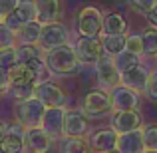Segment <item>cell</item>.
I'll use <instances>...</instances> for the list:
<instances>
[{
    "mask_svg": "<svg viewBox=\"0 0 157 153\" xmlns=\"http://www.w3.org/2000/svg\"><path fill=\"white\" fill-rule=\"evenodd\" d=\"M6 133H8V125L4 121H0V143H2L4 137H6Z\"/></svg>",
    "mask_w": 157,
    "mask_h": 153,
    "instance_id": "f35d334b",
    "label": "cell"
},
{
    "mask_svg": "<svg viewBox=\"0 0 157 153\" xmlns=\"http://www.w3.org/2000/svg\"><path fill=\"white\" fill-rule=\"evenodd\" d=\"M16 6H18V0H0V14H2V18L12 14L16 10Z\"/></svg>",
    "mask_w": 157,
    "mask_h": 153,
    "instance_id": "d590c367",
    "label": "cell"
},
{
    "mask_svg": "<svg viewBox=\"0 0 157 153\" xmlns=\"http://www.w3.org/2000/svg\"><path fill=\"white\" fill-rule=\"evenodd\" d=\"M117 139H119V135L115 129H100L92 135L90 143H92L94 151L105 153V151H111V149L117 147Z\"/></svg>",
    "mask_w": 157,
    "mask_h": 153,
    "instance_id": "e0dca14e",
    "label": "cell"
},
{
    "mask_svg": "<svg viewBox=\"0 0 157 153\" xmlns=\"http://www.w3.org/2000/svg\"><path fill=\"white\" fill-rule=\"evenodd\" d=\"M143 153H157V151H151V149H145V151H143Z\"/></svg>",
    "mask_w": 157,
    "mask_h": 153,
    "instance_id": "60d3db41",
    "label": "cell"
},
{
    "mask_svg": "<svg viewBox=\"0 0 157 153\" xmlns=\"http://www.w3.org/2000/svg\"><path fill=\"white\" fill-rule=\"evenodd\" d=\"M14 14L20 18L22 24H30L38 20V6H36V0H18V6H16Z\"/></svg>",
    "mask_w": 157,
    "mask_h": 153,
    "instance_id": "ffe728a7",
    "label": "cell"
},
{
    "mask_svg": "<svg viewBox=\"0 0 157 153\" xmlns=\"http://www.w3.org/2000/svg\"><path fill=\"white\" fill-rule=\"evenodd\" d=\"M36 6L40 24H50L60 18V0H36Z\"/></svg>",
    "mask_w": 157,
    "mask_h": 153,
    "instance_id": "ac0fdd59",
    "label": "cell"
},
{
    "mask_svg": "<svg viewBox=\"0 0 157 153\" xmlns=\"http://www.w3.org/2000/svg\"><path fill=\"white\" fill-rule=\"evenodd\" d=\"M0 22H2V14H0Z\"/></svg>",
    "mask_w": 157,
    "mask_h": 153,
    "instance_id": "ee69618b",
    "label": "cell"
},
{
    "mask_svg": "<svg viewBox=\"0 0 157 153\" xmlns=\"http://www.w3.org/2000/svg\"><path fill=\"white\" fill-rule=\"evenodd\" d=\"M153 10H155V12H157V2H155V8H153Z\"/></svg>",
    "mask_w": 157,
    "mask_h": 153,
    "instance_id": "7bdbcfd3",
    "label": "cell"
},
{
    "mask_svg": "<svg viewBox=\"0 0 157 153\" xmlns=\"http://www.w3.org/2000/svg\"><path fill=\"white\" fill-rule=\"evenodd\" d=\"M143 54L147 56H157V30L149 28L143 32Z\"/></svg>",
    "mask_w": 157,
    "mask_h": 153,
    "instance_id": "83f0119b",
    "label": "cell"
},
{
    "mask_svg": "<svg viewBox=\"0 0 157 153\" xmlns=\"http://www.w3.org/2000/svg\"><path fill=\"white\" fill-rule=\"evenodd\" d=\"M127 52H133V54H143V36L141 34H131L127 36V46H125Z\"/></svg>",
    "mask_w": 157,
    "mask_h": 153,
    "instance_id": "1f68e13d",
    "label": "cell"
},
{
    "mask_svg": "<svg viewBox=\"0 0 157 153\" xmlns=\"http://www.w3.org/2000/svg\"><path fill=\"white\" fill-rule=\"evenodd\" d=\"M18 62H34V60H44V52L38 44H20L16 48Z\"/></svg>",
    "mask_w": 157,
    "mask_h": 153,
    "instance_id": "603a6c76",
    "label": "cell"
},
{
    "mask_svg": "<svg viewBox=\"0 0 157 153\" xmlns=\"http://www.w3.org/2000/svg\"><path fill=\"white\" fill-rule=\"evenodd\" d=\"M16 38H18V34H16L14 30H10V28H8L4 22H0V50L14 48Z\"/></svg>",
    "mask_w": 157,
    "mask_h": 153,
    "instance_id": "4316f807",
    "label": "cell"
},
{
    "mask_svg": "<svg viewBox=\"0 0 157 153\" xmlns=\"http://www.w3.org/2000/svg\"><path fill=\"white\" fill-rule=\"evenodd\" d=\"M8 90H10V94L16 98V100H20V101L36 96V86H20V84H12Z\"/></svg>",
    "mask_w": 157,
    "mask_h": 153,
    "instance_id": "f1b7e54d",
    "label": "cell"
},
{
    "mask_svg": "<svg viewBox=\"0 0 157 153\" xmlns=\"http://www.w3.org/2000/svg\"><path fill=\"white\" fill-rule=\"evenodd\" d=\"M66 113L64 107H48L46 113H44V121H42V129L50 135L52 139H60L66 137L64 129H66Z\"/></svg>",
    "mask_w": 157,
    "mask_h": 153,
    "instance_id": "52a82bcc",
    "label": "cell"
},
{
    "mask_svg": "<svg viewBox=\"0 0 157 153\" xmlns=\"http://www.w3.org/2000/svg\"><path fill=\"white\" fill-rule=\"evenodd\" d=\"M117 149L121 153H143L145 151V139H143V129H133L127 133H119Z\"/></svg>",
    "mask_w": 157,
    "mask_h": 153,
    "instance_id": "4fadbf2b",
    "label": "cell"
},
{
    "mask_svg": "<svg viewBox=\"0 0 157 153\" xmlns=\"http://www.w3.org/2000/svg\"><path fill=\"white\" fill-rule=\"evenodd\" d=\"M54 139L42 127H32V129L24 131V145L28 153H48L52 147Z\"/></svg>",
    "mask_w": 157,
    "mask_h": 153,
    "instance_id": "8fae6325",
    "label": "cell"
},
{
    "mask_svg": "<svg viewBox=\"0 0 157 153\" xmlns=\"http://www.w3.org/2000/svg\"><path fill=\"white\" fill-rule=\"evenodd\" d=\"M2 22L6 24V26L10 28V30H14L16 34H18V32H20V28L24 26V24L20 22V18H18V16L14 14V12H12V14H8V16H4V18H2Z\"/></svg>",
    "mask_w": 157,
    "mask_h": 153,
    "instance_id": "e575fe53",
    "label": "cell"
},
{
    "mask_svg": "<svg viewBox=\"0 0 157 153\" xmlns=\"http://www.w3.org/2000/svg\"><path fill=\"white\" fill-rule=\"evenodd\" d=\"M143 139H145V147L147 149L157 151V125L143 127Z\"/></svg>",
    "mask_w": 157,
    "mask_h": 153,
    "instance_id": "4dcf8cb0",
    "label": "cell"
},
{
    "mask_svg": "<svg viewBox=\"0 0 157 153\" xmlns=\"http://www.w3.org/2000/svg\"><path fill=\"white\" fill-rule=\"evenodd\" d=\"M44 64L54 76H70L78 70L80 60L76 56V50L66 44V46H58L54 50H48L44 54Z\"/></svg>",
    "mask_w": 157,
    "mask_h": 153,
    "instance_id": "6da1fadb",
    "label": "cell"
},
{
    "mask_svg": "<svg viewBox=\"0 0 157 153\" xmlns=\"http://www.w3.org/2000/svg\"><path fill=\"white\" fill-rule=\"evenodd\" d=\"M105 153H121V151H119L117 147H115V149H111V151H105Z\"/></svg>",
    "mask_w": 157,
    "mask_h": 153,
    "instance_id": "ab89813d",
    "label": "cell"
},
{
    "mask_svg": "<svg viewBox=\"0 0 157 153\" xmlns=\"http://www.w3.org/2000/svg\"><path fill=\"white\" fill-rule=\"evenodd\" d=\"M40 32H42V24L36 22L24 24L18 32V42L20 44H38L40 42Z\"/></svg>",
    "mask_w": 157,
    "mask_h": 153,
    "instance_id": "7402d4cb",
    "label": "cell"
},
{
    "mask_svg": "<svg viewBox=\"0 0 157 153\" xmlns=\"http://www.w3.org/2000/svg\"><path fill=\"white\" fill-rule=\"evenodd\" d=\"M62 153H90V147L82 137H66Z\"/></svg>",
    "mask_w": 157,
    "mask_h": 153,
    "instance_id": "484cf974",
    "label": "cell"
},
{
    "mask_svg": "<svg viewBox=\"0 0 157 153\" xmlns=\"http://www.w3.org/2000/svg\"><path fill=\"white\" fill-rule=\"evenodd\" d=\"M101 44H104V52L111 54V56H117V54H121L125 50L127 36L125 34H104Z\"/></svg>",
    "mask_w": 157,
    "mask_h": 153,
    "instance_id": "44dd1931",
    "label": "cell"
},
{
    "mask_svg": "<svg viewBox=\"0 0 157 153\" xmlns=\"http://www.w3.org/2000/svg\"><path fill=\"white\" fill-rule=\"evenodd\" d=\"M96 76L100 86L104 88H115L117 84H121V74H119L117 66L111 58H101L96 64Z\"/></svg>",
    "mask_w": 157,
    "mask_h": 153,
    "instance_id": "7c38bea8",
    "label": "cell"
},
{
    "mask_svg": "<svg viewBox=\"0 0 157 153\" xmlns=\"http://www.w3.org/2000/svg\"><path fill=\"white\" fill-rule=\"evenodd\" d=\"M36 98L46 107H64V103H66L64 90L60 86L52 84V82H40L36 86Z\"/></svg>",
    "mask_w": 157,
    "mask_h": 153,
    "instance_id": "30bf717a",
    "label": "cell"
},
{
    "mask_svg": "<svg viewBox=\"0 0 157 153\" xmlns=\"http://www.w3.org/2000/svg\"><path fill=\"white\" fill-rule=\"evenodd\" d=\"M48 107L44 105L38 98H28V100L18 101L16 105V117H18V123L24 127V129H32V127H42L44 121V113H46Z\"/></svg>",
    "mask_w": 157,
    "mask_h": 153,
    "instance_id": "7a4b0ae2",
    "label": "cell"
},
{
    "mask_svg": "<svg viewBox=\"0 0 157 153\" xmlns=\"http://www.w3.org/2000/svg\"><path fill=\"white\" fill-rule=\"evenodd\" d=\"M111 125L117 133H127V131L139 129L141 125V115L137 109H129V111H117L111 119Z\"/></svg>",
    "mask_w": 157,
    "mask_h": 153,
    "instance_id": "5bb4252c",
    "label": "cell"
},
{
    "mask_svg": "<svg viewBox=\"0 0 157 153\" xmlns=\"http://www.w3.org/2000/svg\"><path fill=\"white\" fill-rule=\"evenodd\" d=\"M86 131H88V119L82 113H68L66 129H64L66 137H82Z\"/></svg>",
    "mask_w": 157,
    "mask_h": 153,
    "instance_id": "d6986e66",
    "label": "cell"
},
{
    "mask_svg": "<svg viewBox=\"0 0 157 153\" xmlns=\"http://www.w3.org/2000/svg\"><path fill=\"white\" fill-rule=\"evenodd\" d=\"M111 107L115 111H129V109H137L139 105V96L135 90L127 88L123 84H117L115 88H111Z\"/></svg>",
    "mask_w": 157,
    "mask_h": 153,
    "instance_id": "ba28073f",
    "label": "cell"
},
{
    "mask_svg": "<svg viewBox=\"0 0 157 153\" xmlns=\"http://www.w3.org/2000/svg\"><path fill=\"white\" fill-rule=\"evenodd\" d=\"M113 62H115V66H117L119 74H123V72H127V70L139 66V56H137V54H133V52L123 50L121 54H117V56L113 58Z\"/></svg>",
    "mask_w": 157,
    "mask_h": 153,
    "instance_id": "d4e9b609",
    "label": "cell"
},
{
    "mask_svg": "<svg viewBox=\"0 0 157 153\" xmlns=\"http://www.w3.org/2000/svg\"><path fill=\"white\" fill-rule=\"evenodd\" d=\"M76 30L82 36H100L104 32V16L101 10L94 4L80 8L76 14Z\"/></svg>",
    "mask_w": 157,
    "mask_h": 153,
    "instance_id": "277c9868",
    "label": "cell"
},
{
    "mask_svg": "<svg viewBox=\"0 0 157 153\" xmlns=\"http://www.w3.org/2000/svg\"><path fill=\"white\" fill-rule=\"evenodd\" d=\"M145 20H147V24H149V28L157 30V12H155V10L147 12V14H145Z\"/></svg>",
    "mask_w": 157,
    "mask_h": 153,
    "instance_id": "74e56055",
    "label": "cell"
},
{
    "mask_svg": "<svg viewBox=\"0 0 157 153\" xmlns=\"http://www.w3.org/2000/svg\"><path fill=\"white\" fill-rule=\"evenodd\" d=\"M111 107V98L109 94L101 92V90H94V92L86 94L84 98V111L90 115V117H100V115L107 113Z\"/></svg>",
    "mask_w": 157,
    "mask_h": 153,
    "instance_id": "9c48e42d",
    "label": "cell"
},
{
    "mask_svg": "<svg viewBox=\"0 0 157 153\" xmlns=\"http://www.w3.org/2000/svg\"><path fill=\"white\" fill-rule=\"evenodd\" d=\"M10 88V72L4 68H0V92Z\"/></svg>",
    "mask_w": 157,
    "mask_h": 153,
    "instance_id": "8d00e7d4",
    "label": "cell"
},
{
    "mask_svg": "<svg viewBox=\"0 0 157 153\" xmlns=\"http://www.w3.org/2000/svg\"><path fill=\"white\" fill-rule=\"evenodd\" d=\"M0 153H4V149H2V145H0Z\"/></svg>",
    "mask_w": 157,
    "mask_h": 153,
    "instance_id": "b9f144b4",
    "label": "cell"
},
{
    "mask_svg": "<svg viewBox=\"0 0 157 153\" xmlns=\"http://www.w3.org/2000/svg\"><path fill=\"white\" fill-rule=\"evenodd\" d=\"M145 96L149 100L157 101V72L149 74V80H147V86H145Z\"/></svg>",
    "mask_w": 157,
    "mask_h": 153,
    "instance_id": "d6a6232c",
    "label": "cell"
},
{
    "mask_svg": "<svg viewBox=\"0 0 157 153\" xmlns=\"http://www.w3.org/2000/svg\"><path fill=\"white\" fill-rule=\"evenodd\" d=\"M24 127L20 125H8V133H6V137L2 139V149L4 153H22L24 149H26V145H24Z\"/></svg>",
    "mask_w": 157,
    "mask_h": 153,
    "instance_id": "2e32d148",
    "label": "cell"
},
{
    "mask_svg": "<svg viewBox=\"0 0 157 153\" xmlns=\"http://www.w3.org/2000/svg\"><path fill=\"white\" fill-rule=\"evenodd\" d=\"M46 68L44 60H34V62H18L10 72V86L20 84V86H38L42 82V74Z\"/></svg>",
    "mask_w": 157,
    "mask_h": 153,
    "instance_id": "3957f363",
    "label": "cell"
},
{
    "mask_svg": "<svg viewBox=\"0 0 157 153\" xmlns=\"http://www.w3.org/2000/svg\"><path fill=\"white\" fill-rule=\"evenodd\" d=\"M16 64H18V54H16V48L0 50V68H4V70H12Z\"/></svg>",
    "mask_w": 157,
    "mask_h": 153,
    "instance_id": "f546056e",
    "label": "cell"
},
{
    "mask_svg": "<svg viewBox=\"0 0 157 153\" xmlns=\"http://www.w3.org/2000/svg\"><path fill=\"white\" fill-rule=\"evenodd\" d=\"M68 42V30L64 24L60 22H50V24H42V32H40V42L38 46L44 52L54 50L58 46H66Z\"/></svg>",
    "mask_w": 157,
    "mask_h": 153,
    "instance_id": "8992f818",
    "label": "cell"
},
{
    "mask_svg": "<svg viewBox=\"0 0 157 153\" xmlns=\"http://www.w3.org/2000/svg\"><path fill=\"white\" fill-rule=\"evenodd\" d=\"M131 6L137 8L139 12H143V14H147V12H151L155 8V2L157 0H129Z\"/></svg>",
    "mask_w": 157,
    "mask_h": 153,
    "instance_id": "836d02e7",
    "label": "cell"
},
{
    "mask_svg": "<svg viewBox=\"0 0 157 153\" xmlns=\"http://www.w3.org/2000/svg\"><path fill=\"white\" fill-rule=\"evenodd\" d=\"M0 96H2V92H0Z\"/></svg>",
    "mask_w": 157,
    "mask_h": 153,
    "instance_id": "f6af8a7d",
    "label": "cell"
},
{
    "mask_svg": "<svg viewBox=\"0 0 157 153\" xmlns=\"http://www.w3.org/2000/svg\"><path fill=\"white\" fill-rule=\"evenodd\" d=\"M127 22L119 14H107L104 18V34H125Z\"/></svg>",
    "mask_w": 157,
    "mask_h": 153,
    "instance_id": "cb8c5ba5",
    "label": "cell"
},
{
    "mask_svg": "<svg viewBox=\"0 0 157 153\" xmlns=\"http://www.w3.org/2000/svg\"><path fill=\"white\" fill-rule=\"evenodd\" d=\"M80 64H98L104 58V44L100 36H82L74 46Z\"/></svg>",
    "mask_w": 157,
    "mask_h": 153,
    "instance_id": "5b68a950",
    "label": "cell"
},
{
    "mask_svg": "<svg viewBox=\"0 0 157 153\" xmlns=\"http://www.w3.org/2000/svg\"><path fill=\"white\" fill-rule=\"evenodd\" d=\"M147 80H149V70L145 66H135V68L121 74V84L135 90V92H145Z\"/></svg>",
    "mask_w": 157,
    "mask_h": 153,
    "instance_id": "9a60e30c",
    "label": "cell"
}]
</instances>
